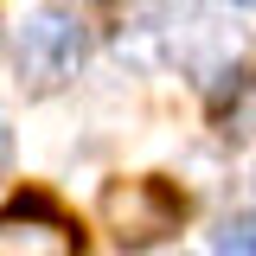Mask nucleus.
I'll list each match as a JSON object with an SVG mask.
<instances>
[{
	"label": "nucleus",
	"instance_id": "423d86ee",
	"mask_svg": "<svg viewBox=\"0 0 256 256\" xmlns=\"http://www.w3.org/2000/svg\"><path fill=\"white\" fill-rule=\"evenodd\" d=\"M237 6H256V0H237Z\"/></svg>",
	"mask_w": 256,
	"mask_h": 256
},
{
	"label": "nucleus",
	"instance_id": "f257e3e1",
	"mask_svg": "<svg viewBox=\"0 0 256 256\" xmlns=\"http://www.w3.org/2000/svg\"><path fill=\"white\" fill-rule=\"evenodd\" d=\"M180 192L160 186V180H116L102 192V230L122 244V250H148L160 237L180 230Z\"/></svg>",
	"mask_w": 256,
	"mask_h": 256
},
{
	"label": "nucleus",
	"instance_id": "39448f33",
	"mask_svg": "<svg viewBox=\"0 0 256 256\" xmlns=\"http://www.w3.org/2000/svg\"><path fill=\"white\" fill-rule=\"evenodd\" d=\"M13 173V122H6V109H0V180Z\"/></svg>",
	"mask_w": 256,
	"mask_h": 256
},
{
	"label": "nucleus",
	"instance_id": "f03ea898",
	"mask_svg": "<svg viewBox=\"0 0 256 256\" xmlns=\"http://www.w3.org/2000/svg\"><path fill=\"white\" fill-rule=\"evenodd\" d=\"M90 58V26L70 6H38L20 32V70L32 84H64L77 64Z\"/></svg>",
	"mask_w": 256,
	"mask_h": 256
},
{
	"label": "nucleus",
	"instance_id": "7ed1b4c3",
	"mask_svg": "<svg viewBox=\"0 0 256 256\" xmlns=\"http://www.w3.org/2000/svg\"><path fill=\"white\" fill-rule=\"evenodd\" d=\"M0 256H77V230L52 218L45 198H32L0 218Z\"/></svg>",
	"mask_w": 256,
	"mask_h": 256
},
{
	"label": "nucleus",
	"instance_id": "20e7f679",
	"mask_svg": "<svg viewBox=\"0 0 256 256\" xmlns=\"http://www.w3.org/2000/svg\"><path fill=\"white\" fill-rule=\"evenodd\" d=\"M212 250L218 256H256V218H224L212 230Z\"/></svg>",
	"mask_w": 256,
	"mask_h": 256
}]
</instances>
